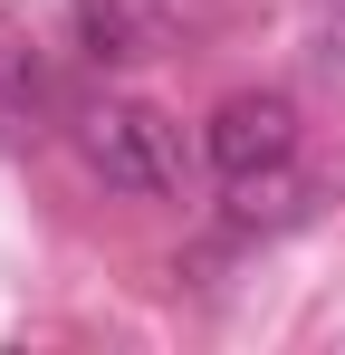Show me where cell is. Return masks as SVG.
<instances>
[{"mask_svg": "<svg viewBox=\"0 0 345 355\" xmlns=\"http://www.w3.org/2000/svg\"><path fill=\"white\" fill-rule=\"evenodd\" d=\"M77 154H87V173L106 182V192H125V202H154V192H172V173H182L172 125L154 116V106H125V96H106V106L77 116Z\"/></svg>", "mask_w": 345, "mask_h": 355, "instance_id": "cell-1", "label": "cell"}, {"mask_svg": "<svg viewBox=\"0 0 345 355\" xmlns=\"http://www.w3.org/2000/svg\"><path fill=\"white\" fill-rule=\"evenodd\" d=\"M202 154H211V173H221V182L259 173V164H288V154H297V106H288L278 87H240V96L211 106Z\"/></svg>", "mask_w": 345, "mask_h": 355, "instance_id": "cell-2", "label": "cell"}, {"mask_svg": "<svg viewBox=\"0 0 345 355\" xmlns=\"http://www.w3.org/2000/svg\"><path fill=\"white\" fill-rule=\"evenodd\" d=\"M48 116H57V67L39 58V39L0 29V125L10 135H48Z\"/></svg>", "mask_w": 345, "mask_h": 355, "instance_id": "cell-3", "label": "cell"}, {"mask_svg": "<svg viewBox=\"0 0 345 355\" xmlns=\"http://www.w3.org/2000/svg\"><path fill=\"white\" fill-rule=\"evenodd\" d=\"M67 10H77V39H87L96 67H134L154 49V10L144 0H67Z\"/></svg>", "mask_w": 345, "mask_h": 355, "instance_id": "cell-4", "label": "cell"}, {"mask_svg": "<svg viewBox=\"0 0 345 355\" xmlns=\"http://www.w3.org/2000/svg\"><path fill=\"white\" fill-rule=\"evenodd\" d=\"M307 202H317V192H307V173H297V154H288V164H259V173H240V182H230L240 231H259V221L278 231V221H297Z\"/></svg>", "mask_w": 345, "mask_h": 355, "instance_id": "cell-5", "label": "cell"}]
</instances>
